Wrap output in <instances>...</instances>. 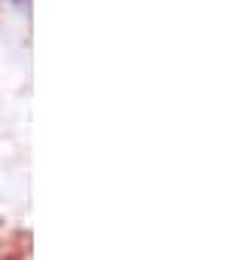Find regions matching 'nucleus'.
Listing matches in <instances>:
<instances>
[{
  "mask_svg": "<svg viewBox=\"0 0 251 260\" xmlns=\"http://www.w3.org/2000/svg\"><path fill=\"white\" fill-rule=\"evenodd\" d=\"M13 4H25V0H13Z\"/></svg>",
  "mask_w": 251,
  "mask_h": 260,
  "instance_id": "obj_1",
  "label": "nucleus"
}]
</instances>
